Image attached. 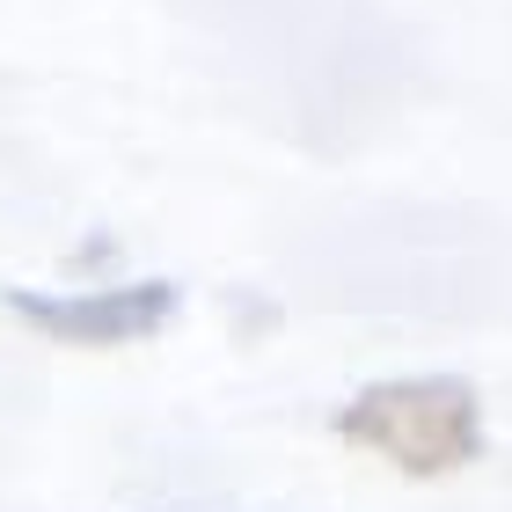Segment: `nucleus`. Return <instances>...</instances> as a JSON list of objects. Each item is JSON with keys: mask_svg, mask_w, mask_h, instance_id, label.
<instances>
[{"mask_svg": "<svg viewBox=\"0 0 512 512\" xmlns=\"http://www.w3.org/2000/svg\"><path fill=\"white\" fill-rule=\"evenodd\" d=\"M337 432L352 447L395 461L403 476H454L483 454V395L461 374L374 381L337 410Z\"/></svg>", "mask_w": 512, "mask_h": 512, "instance_id": "f257e3e1", "label": "nucleus"}, {"mask_svg": "<svg viewBox=\"0 0 512 512\" xmlns=\"http://www.w3.org/2000/svg\"><path fill=\"white\" fill-rule=\"evenodd\" d=\"M0 300L37 337L74 344V352H110V344H147L169 330L183 286L176 278H132V286H96V293H0Z\"/></svg>", "mask_w": 512, "mask_h": 512, "instance_id": "f03ea898", "label": "nucleus"}]
</instances>
